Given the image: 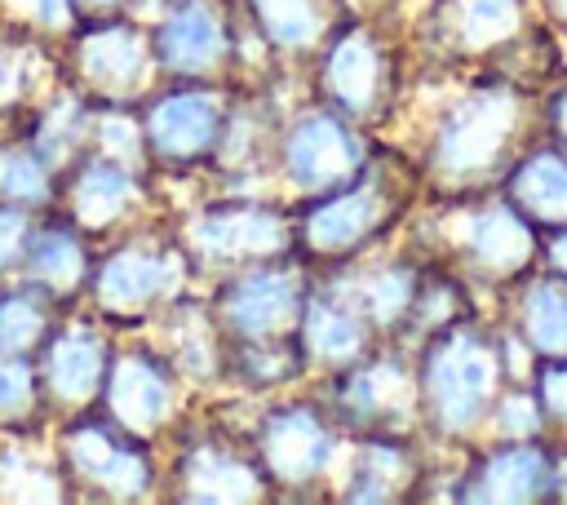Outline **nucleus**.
Returning <instances> with one entry per match:
<instances>
[{
    "instance_id": "obj_1",
    "label": "nucleus",
    "mask_w": 567,
    "mask_h": 505,
    "mask_svg": "<svg viewBox=\"0 0 567 505\" xmlns=\"http://www.w3.org/2000/svg\"><path fill=\"white\" fill-rule=\"evenodd\" d=\"M540 97L545 89L509 71L478 75L443 106L430 133V173L452 195L496 190L509 164L523 155V146L545 133Z\"/></svg>"
},
{
    "instance_id": "obj_2",
    "label": "nucleus",
    "mask_w": 567,
    "mask_h": 505,
    "mask_svg": "<svg viewBox=\"0 0 567 505\" xmlns=\"http://www.w3.org/2000/svg\"><path fill=\"white\" fill-rule=\"evenodd\" d=\"M416 416L434 439L470 443L487 430V416L509 385L505 341L478 315H465L430 337L416 350Z\"/></svg>"
},
{
    "instance_id": "obj_3",
    "label": "nucleus",
    "mask_w": 567,
    "mask_h": 505,
    "mask_svg": "<svg viewBox=\"0 0 567 505\" xmlns=\"http://www.w3.org/2000/svg\"><path fill=\"white\" fill-rule=\"evenodd\" d=\"M452 252L465 284L505 292L540 266V230L501 190H478L461 195L452 221Z\"/></svg>"
},
{
    "instance_id": "obj_4",
    "label": "nucleus",
    "mask_w": 567,
    "mask_h": 505,
    "mask_svg": "<svg viewBox=\"0 0 567 505\" xmlns=\"http://www.w3.org/2000/svg\"><path fill=\"white\" fill-rule=\"evenodd\" d=\"M470 505H558V439H487L452 487Z\"/></svg>"
},
{
    "instance_id": "obj_5",
    "label": "nucleus",
    "mask_w": 567,
    "mask_h": 505,
    "mask_svg": "<svg viewBox=\"0 0 567 505\" xmlns=\"http://www.w3.org/2000/svg\"><path fill=\"white\" fill-rule=\"evenodd\" d=\"M403 208V190L381 164H363L350 182L323 190L301 221V239L319 257H350L372 244Z\"/></svg>"
},
{
    "instance_id": "obj_6",
    "label": "nucleus",
    "mask_w": 567,
    "mask_h": 505,
    "mask_svg": "<svg viewBox=\"0 0 567 505\" xmlns=\"http://www.w3.org/2000/svg\"><path fill=\"white\" fill-rule=\"evenodd\" d=\"M439 31L456 58L505 71V58L532 49L545 35V22L536 0H443Z\"/></svg>"
},
{
    "instance_id": "obj_7",
    "label": "nucleus",
    "mask_w": 567,
    "mask_h": 505,
    "mask_svg": "<svg viewBox=\"0 0 567 505\" xmlns=\"http://www.w3.org/2000/svg\"><path fill=\"white\" fill-rule=\"evenodd\" d=\"M363 164H368V146L337 111H306L284 133V168L301 190L323 195L350 182Z\"/></svg>"
},
{
    "instance_id": "obj_8",
    "label": "nucleus",
    "mask_w": 567,
    "mask_h": 505,
    "mask_svg": "<svg viewBox=\"0 0 567 505\" xmlns=\"http://www.w3.org/2000/svg\"><path fill=\"white\" fill-rule=\"evenodd\" d=\"M221 133H226V115L217 97L204 89H173L159 102H151L142 120V142L159 164L173 168L208 159L221 146Z\"/></svg>"
},
{
    "instance_id": "obj_9",
    "label": "nucleus",
    "mask_w": 567,
    "mask_h": 505,
    "mask_svg": "<svg viewBox=\"0 0 567 505\" xmlns=\"http://www.w3.org/2000/svg\"><path fill=\"white\" fill-rule=\"evenodd\" d=\"M337 408L368 434H394L416 416V368L399 354L354 359L337 385Z\"/></svg>"
},
{
    "instance_id": "obj_10",
    "label": "nucleus",
    "mask_w": 567,
    "mask_h": 505,
    "mask_svg": "<svg viewBox=\"0 0 567 505\" xmlns=\"http://www.w3.org/2000/svg\"><path fill=\"white\" fill-rule=\"evenodd\" d=\"M66 465L80 483L97 487L102 496H142L151 487V465H146L142 447L111 416L71 425Z\"/></svg>"
},
{
    "instance_id": "obj_11",
    "label": "nucleus",
    "mask_w": 567,
    "mask_h": 505,
    "mask_svg": "<svg viewBox=\"0 0 567 505\" xmlns=\"http://www.w3.org/2000/svg\"><path fill=\"white\" fill-rule=\"evenodd\" d=\"M540 235L554 226H567V151L540 133L523 146V155L509 164V173L496 186Z\"/></svg>"
},
{
    "instance_id": "obj_12",
    "label": "nucleus",
    "mask_w": 567,
    "mask_h": 505,
    "mask_svg": "<svg viewBox=\"0 0 567 505\" xmlns=\"http://www.w3.org/2000/svg\"><path fill=\"white\" fill-rule=\"evenodd\" d=\"M102 408L106 416L128 430V434H146L168 416L173 403V377L155 354H120L106 359V377H102Z\"/></svg>"
},
{
    "instance_id": "obj_13",
    "label": "nucleus",
    "mask_w": 567,
    "mask_h": 505,
    "mask_svg": "<svg viewBox=\"0 0 567 505\" xmlns=\"http://www.w3.org/2000/svg\"><path fill=\"white\" fill-rule=\"evenodd\" d=\"M505 297H509L505 328L523 341V350L536 363L567 359V275L536 266L514 288H505Z\"/></svg>"
},
{
    "instance_id": "obj_14",
    "label": "nucleus",
    "mask_w": 567,
    "mask_h": 505,
    "mask_svg": "<svg viewBox=\"0 0 567 505\" xmlns=\"http://www.w3.org/2000/svg\"><path fill=\"white\" fill-rule=\"evenodd\" d=\"M261 461L279 483H315L332 461V425L315 408H279L261 425Z\"/></svg>"
},
{
    "instance_id": "obj_15",
    "label": "nucleus",
    "mask_w": 567,
    "mask_h": 505,
    "mask_svg": "<svg viewBox=\"0 0 567 505\" xmlns=\"http://www.w3.org/2000/svg\"><path fill=\"white\" fill-rule=\"evenodd\" d=\"M390 84V58L372 31H346L323 58V89L341 115H372Z\"/></svg>"
},
{
    "instance_id": "obj_16",
    "label": "nucleus",
    "mask_w": 567,
    "mask_h": 505,
    "mask_svg": "<svg viewBox=\"0 0 567 505\" xmlns=\"http://www.w3.org/2000/svg\"><path fill=\"white\" fill-rule=\"evenodd\" d=\"M301 306H306V297H301L292 270H252V275L235 279L221 301L226 328L235 332V341L279 337L301 315Z\"/></svg>"
},
{
    "instance_id": "obj_17",
    "label": "nucleus",
    "mask_w": 567,
    "mask_h": 505,
    "mask_svg": "<svg viewBox=\"0 0 567 505\" xmlns=\"http://www.w3.org/2000/svg\"><path fill=\"white\" fill-rule=\"evenodd\" d=\"M226 49H230V31L213 0H177L155 31V58L182 75L217 66Z\"/></svg>"
},
{
    "instance_id": "obj_18",
    "label": "nucleus",
    "mask_w": 567,
    "mask_h": 505,
    "mask_svg": "<svg viewBox=\"0 0 567 505\" xmlns=\"http://www.w3.org/2000/svg\"><path fill=\"white\" fill-rule=\"evenodd\" d=\"M372 323L354 297H315L301 306V354L323 363H354L368 354Z\"/></svg>"
},
{
    "instance_id": "obj_19",
    "label": "nucleus",
    "mask_w": 567,
    "mask_h": 505,
    "mask_svg": "<svg viewBox=\"0 0 567 505\" xmlns=\"http://www.w3.org/2000/svg\"><path fill=\"white\" fill-rule=\"evenodd\" d=\"M421 483L416 452L399 434H368L354 452L350 470V501H399L412 496Z\"/></svg>"
},
{
    "instance_id": "obj_20",
    "label": "nucleus",
    "mask_w": 567,
    "mask_h": 505,
    "mask_svg": "<svg viewBox=\"0 0 567 505\" xmlns=\"http://www.w3.org/2000/svg\"><path fill=\"white\" fill-rule=\"evenodd\" d=\"M168 275H173L168 257L146 252V248H120L115 257L102 261V270L93 279V292H97L102 310L133 315V310H146L168 288Z\"/></svg>"
},
{
    "instance_id": "obj_21",
    "label": "nucleus",
    "mask_w": 567,
    "mask_h": 505,
    "mask_svg": "<svg viewBox=\"0 0 567 505\" xmlns=\"http://www.w3.org/2000/svg\"><path fill=\"white\" fill-rule=\"evenodd\" d=\"M106 359L111 354L93 332H62L44 350V381L62 403H84L102 390Z\"/></svg>"
},
{
    "instance_id": "obj_22",
    "label": "nucleus",
    "mask_w": 567,
    "mask_h": 505,
    "mask_svg": "<svg viewBox=\"0 0 567 505\" xmlns=\"http://www.w3.org/2000/svg\"><path fill=\"white\" fill-rule=\"evenodd\" d=\"M195 239L208 252H226V257H261V252H279L284 248V221L266 208H217L195 226Z\"/></svg>"
},
{
    "instance_id": "obj_23",
    "label": "nucleus",
    "mask_w": 567,
    "mask_h": 505,
    "mask_svg": "<svg viewBox=\"0 0 567 505\" xmlns=\"http://www.w3.org/2000/svg\"><path fill=\"white\" fill-rule=\"evenodd\" d=\"M80 66L102 89H133L146 71V40L133 27L106 22L80 44Z\"/></svg>"
},
{
    "instance_id": "obj_24",
    "label": "nucleus",
    "mask_w": 567,
    "mask_h": 505,
    "mask_svg": "<svg viewBox=\"0 0 567 505\" xmlns=\"http://www.w3.org/2000/svg\"><path fill=\"white\" fill-rule=\"evenodd\" d=\"M416 284H421V266L394 261V266H381L368 279H359V288L350 297L363 310V319L372 323V332H399V328H408Z\"/></svg>"
},
{
    "instance_id": "obj_25",
    "label": "nucleus",
    "mask_w": 567,
    "mask_h": 505,
    "mask_svg": "<svg viewBox=\"0 0 567 505\" xmlns=\"http://www.w3.org/2000/svg\"><path fill=\"white\" fill-rule=\"evenodd\" d=\"M128 195H133V177L111 155L80 164V173L71 182V208L84 226H106L111 217H120L128 208Z\"/></svg>"
},
{
    "instance_id": "obj_26",
    "label": "nucleus",
    "mask_w": 567,
    "mask_h": 505,
    "mask_svg": "<svg viewBox=\"0 0 567 505\" xmlns=\"http://www.w3.org/2000/svg\"><path fill=\"white\" fill-rule=\"evenodd\" d=\"M22 266L31 270V279H35L40 288L62 292V288H75V284L84 279L89 257H84V244H80V235H75L71 226H40V230H31V239H27Z\"/></svg>"
},
{
    "instance_id": "obj_27",
    "label": "nucleus",
    "mask_w": 567,
    "mask_h": 505,
    "mask_svg": "<svg viewBox=\"0 0 567 505\" xmlns=\"http://www.w3.org/2000/svg\"><path fill=\"white\" fill-rule=\"evenodd\" d=\"M257 31L275 49H310L328 31V0H248Z\"/></svg>"
},
{
    "instance_id": "obj_28",
    "label": "nucleus",
    "mask_w": 567,
    "mask_h": 505,
    "mask_svg": "<svg viewBox=\"0 0 567 505\" xmlns=\"http://www.w3.org/2000/svg\"><path fill=\"white\" fill-rule=\"evenodd\" d=\"M186 496L195 501H244V496H257V474L252 465L235 461L226 447H195L190 461H186Z\"/></svg>"
},
{
    "instance_id": "obj_29",
    "label": "nucleus",
    "mask_w": 567,
    "mask_h": 505,
    "mask_svg": "<svg viewBox=\"0 0 567 505\" xmlns=\"http://www.w3.org/2000/svg\"><path fill=\"white\" fill-rule=\"evenodd\" d=\"M53 195V164L35 146L0 151V199L9 204H44Z\"/></svg>"
},
{
    "instance_id": "obj_30",
    "label": "nucleus",
    "mask_w": 567,
    "mask_h": 505,
    "mask_svg": "<svg viewBox=\"0 0 567 505\" xmlns=\"http://www.w3.org/2000/svg\"><path fill=\"white\" fill-rule=\"evenodd\" d=\"M44 323H49V310H44L40 292H31V288L0 292V354L35 350L44 337Z\"/></svg>"
},
{
    "instance_id": "obj_31",
    "label": "nucleus",
    "mask_w": 567,
    "mask_h": 505,
    "mask_svg": "<svg viewBox=\"0 0 567 505\" xmlns=\"http://www.w3.org/2000/svg\"><path fill=\"white\" fill-rule=\"evenodd\" d=\"M487 434L492 439H554L545 425V412L532 394V381H509L487 416Z\"/></svg>"
},
{
    "instance_id": "obj_32",
    "label": "nucleus",
    "mask_w": 567,
    "mask_h": 505,
    "mask_svg": "<svg viewBox=\"0 0 567 505\" xmlns=\"http://www.w3.org/2000/svg\"><path fill=\"white\" fill-rule=\"evenodd\" d=\"M527 381H532V394L545 412L549 434L567 439V359H540Z\"/></svg>"
},
{
    "instance_id": "obj_33",
    "label": "nucleus",
    "mask_w": 567,
    "mask_h": 505,
    "mask_svg": "<svg viewBox=\"0 0 567 505\" xmlns=\"http://www.w3.org/2000/svg\"><path fill=\"white\" fill-rule=\"evenodd\" d=\"M27 239H31V226L22 217V204H0V275L4 270H18L22 257H27Z\"/></svg>"
},
{
    "instance_id": "obj_34",
    "label": "nucleus",
    "mask_w": 567,
    "mask_h": 505,
    "mask_svg": "<svg viewBox=\"0 0 567 505\" xmlns=\"http://www.w3.org/2000/svg\"><path fill=\"white\" fill-rule=\"evenodd\" d=\"M35 372L18 354H0V412H22L31 403Z\"/></svg>"
},
{
    "instance_id": "obj_35",
    "label": "nucleus",
    "mask_w": 567,
    "mask_h": 505,
    "mask_svg": "<svg viewBox=\"0 0 567 505\" xmlns=\"http://www.w3.org/2000/svg\"><path fill=\"white\" fill-rule=\"evenodd\" d=\"M540 120H545V133L567 151V75L545 89V97H540Z\"/></svg>"
},
{
    "instance_id": "obj_36",
    "label": "nucleus",
    "mask_w": 567,
    "mask_h": 505,
    "mask_svg": "<svg viewBox=\"0 0 567 505\" xmlns=\"http://www.w3.org/2000/svg\"><path fill=\"white\" fill-rule=\"evenodd\" d=\"M540 266L567 275V226H554L540 235Z\"/></svg>"
},
{
    "instance_id": "obj_37",
    "label": "nucleus",
    "mask_w": 567,
    "mask_h": 505,
    "mask_svg": "<svg viewBox=\"0 0 567 505\" xmlns=\"http://www.w3.org/2000/svg\"><path fill=\"white\" fill-rule=\"evenodd\" d=\"M536 9H540V22L567 44V0H536Z\"/></svg>"
},
{
    "instance_id": "obj_38",
    "label": "nucleus",
    "mask_w": 567,
    "mask_h": 505,
    "mask_svg": "<svg viewBox=\"0 0 567 505\" xmlns=\"http://www.w3.org/2000/svg\"><path fill=\"white\" fill-rule=\"evenodd\" d=\"M84 4H93V9H115L120 0H84Z\"/></svg>"
}]
</instances>
